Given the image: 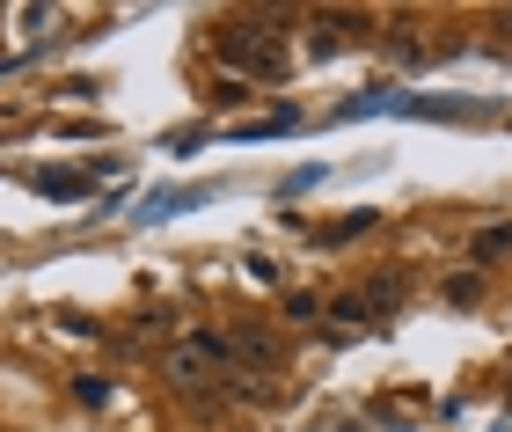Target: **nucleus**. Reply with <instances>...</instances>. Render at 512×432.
I'll return each mask as SVG.
<instances>
[{"label":"nucleus","mask_w":512,"mask_h":432,"mask_svg":"<svg viewBox=\"0 0 512 432\" xmlns=\"http://www.w3.org/2000/svg\"><path fill=\"white\" fill-rule=\"evenodd\" d=\"M505 249H512V227H483V235H476V264L505 257Z\"/></svg>","instance_id":"obj_5"},{"label":"nucleus","mask_w":512,"mask_h":432,"mask_svg":"<svg viewBox=\"0 0 512 432\" xmlns=\"http://www.w3.org/2000/svg\"><path fill=\"white\" fill-rule=\"evenodd\" d=\"M213 96H220V103H249V96H256V88H249V81H235V74H227V81L213 88Z\"/></svg>","instance_id":"obj_7"},{"label":"nucleus","mask_w":512,"mask_h":432,"mask_svg":"<svg viewBox=\"0 0 512 432\" xmlns=\"http://www.w3.org/2000/svg\"><path fill=\"white\" fill-rule=\"evenodd\" d=\"M330 315H337V323H374V308H366V293H337V301H330Z\"/></svg>","instance_id":"obj_4"},{"label":"nucleus","mask_w":512,"mask_h":432,"mask_svg":"<svg viewBox=\"0 0 512 432\" xmlns=\"http://www.w3.org/2000/svg\"><path fill=\"white\" fill-rule=\"evenodd\" d=\"M227 345H235V367H256V374H278L286 367V345L264 330V323H242V330H227Z\"/></svg>","instance_id":"obj_2"},{"label":"nucleus","mask_w":512,"mask_h":432,"mask_svg":"<svg viewBox=\"0 0 512 432\" xmlns=\"http://www.w3.org/2000/svg\"><path fill=\"white\" fill-rule=\"evenodd\" d=\"M286 315H293V323H308V315H322V301H315V293H286Z\"/></svg>","instance_id":"obj_6"},{"label":"nucleus","mask_w":512,"mask_h":432,"mask_svg":"<svg viewBox=\"0 0 512 432\" xmlns=\"http://www.w3.org/2000/svg\"><path fill=\"white\" fill-rule=\"evenodd\" d=\"M271 22H278V15H227L220 30H213V52L235 66L242 81H278V74L293 66V59H286V37H278Z\"/></svg>","instance_id":"obj_1"},{"label":"nucleus","mask_w":512,"mask_h":432,"mask_svg":"<svg viewBox=\"0 0 512 432\" xmlns=\"http://www.w3.org/2000/svg\"><path fill=\"white\" fill-rule=\"evenodd\" d=\"M30 184H37L44 198H88V191H96V176H81V169H37Z\"/></svg>","instance_id":"obj_3"}]
</instances>
